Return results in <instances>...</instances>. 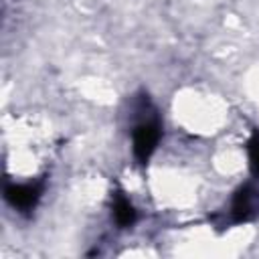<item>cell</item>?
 Instances as JSON below:
<instances>
[{"mask_svg":"<svg viewBox=\"0 0 259 259\" xmlns=\"http://www.w3.org/2000/svg\"><path fill=\"white\" fill-rule=\"evenodd\" d=\"M160 121L158 119H146L142 123L136 125L134 130V154L136 160L140 164H146L148 158L152 156V152L156 150L158 142H160Z\"/></svg>","mask_w":259,"mask_h":259,"instance_id":"obj_1","label":"cell"},{"mask_svg":"<svg viewBox=\"0 0 259 259\" xmlns=\"http://www.w3.org/2000/svg\"><path fill=\"white\" fill-rule=\"evenodd\" d=\"M42 194V182H30V184H8L4 188L6 200L18 208L20 212H28L36 206L38 198Z\"/></svg>","mask_w":259,"mask_h":259,"instance_id":"obj_2","label":"cell"},{"mask_svg":"<svg viewBox=\"0 0 259 259\" xmlns=\"http://www.w3.org/2000/svg\"><path fill=\"white\" fill-rule=\"evenodd\" d=\"M257 210H259V192L251 184L241 186L233 198V208H231L233 221L235 223L249 221L257 214Z\"/></svg>","mask_w":259,"mask_h":259,"instance_id":"obj_3","label":"cell"},{"mask_svg":"<svg viewBox=\"0 0 259 259\" xmlns=\"http://www.w3.org/2000/svg\"><path fill=\"white\" fill-rule=\"evenodd\" d=\"M113 214H115V221H117L119 227H130V225H134V221H136V208H134V204H132L123 194H117V196H115Z\"/></svg>","mask_w":259,"mask_h":259,"instance_id":"obj_4","label":"cell"},{"mask_svg":"<svg viewBox=\"0 0 259 259\" xmlns=\"http://www.w3.org/2000/svg\"><path fill=\"white\" fill-rule=\"evenodd\" d=\"M249 164H251V172L255 176H259V132H255L249 140Z\"/></svg>","mask_w":259,"mask_h":259,"instance_id":"obj_5","label":"cell"}]
</instances>
